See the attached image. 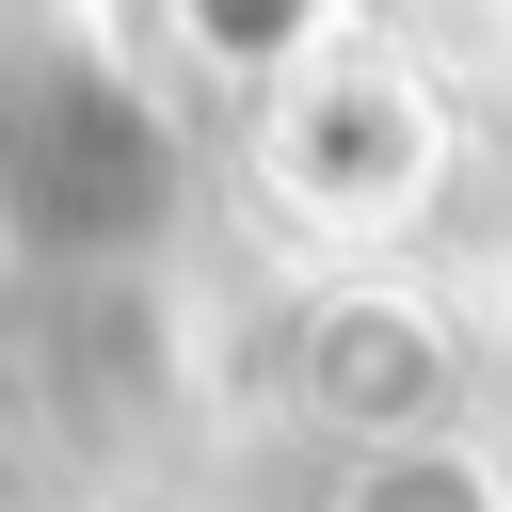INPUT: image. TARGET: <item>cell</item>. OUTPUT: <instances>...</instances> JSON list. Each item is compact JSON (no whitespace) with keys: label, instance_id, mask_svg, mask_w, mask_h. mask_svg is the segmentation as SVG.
<instances>
[{"label":"cell","instance_id":"7a4b0ae2","mask_svg":"<svg viewBox=\"0 0 512 512\" xmlns=\"http://www.w3.org/2000/svg\"><path fill=\"white\" fill-rule=\"evenodd\" d=\"M336 512H496V480H480V448H448V432H384Z\"/></svg>","mask_w":512,"mask_h":512},{"label":"cell","instance_id":"3957f363","mask_svg":"<svg viewBox=\"0 0 512 512\" xmlns=\"http://www.w3.org/2000/svg\"><path fill=\"white\" fill-rule=\"evenodd\" d=\"M416 336H400V304H352V336H336V400L352 416H384V432H416Z\"/></svg>","mask_w":512,"mask_h":512},{"label":"cell","instance_id":"277c9868","mask_svg":"<svg viewBox=\"0 0 512 512\" xmlns=\"http://www.w3.org/2000/svg\"><path fill=\"white\" fill-rule=\"evenodd\" d=\"M224 64H304V32H320V0H176Z\"/></svg>","mask_w":512,"mask_h":512},{"label":"cell","instance_id":"6da1fadb","mask_svg":"<svg viewBox=\"0 0 512 512\" xmlns=\"http://www.w3.org/2000/svg\"><path fill=\"white\" fill-rule=\"evenodd\" d=\"M416 160H432V112H416L384 64H288V96H272V176H288V208L368 224V208L416 192Z\"/></svg>","mask_w":512,"mask_h":512}]
</instances>
